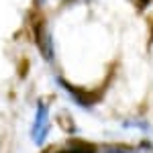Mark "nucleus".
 Wrapping results in <instances>:
<instances>
[{"mask_svg": "<svg viewBox=\"0 0 153 153\" xmlns=\"http://www.w3.org/2000/svg\"><path fill=\"white\" fill-rule=\"evenodd\" d=\"M106 153H137L135 149H129V147H108Z\"/></svg>", "mask_w": 153, "mask_h": 153, "instance_id": "nucleus-2", "label": "nucleus"}, {"mask_svg": "<svg viewBox=\"0 0 153 153\" xmlns=\"http://www.w3.org/2000/svg\"><path fill=\"white\" fill-rule=\"evenodd\" d=\"M47 135H49V110L47 104L39 102L35 110V120H33V127H31V139L35 145H43Z\"/></svg>", "mask_w": 153, "mask_h": 153, "instance_id": "nucleus-1", "label": "nucleus"}]
</instances>
